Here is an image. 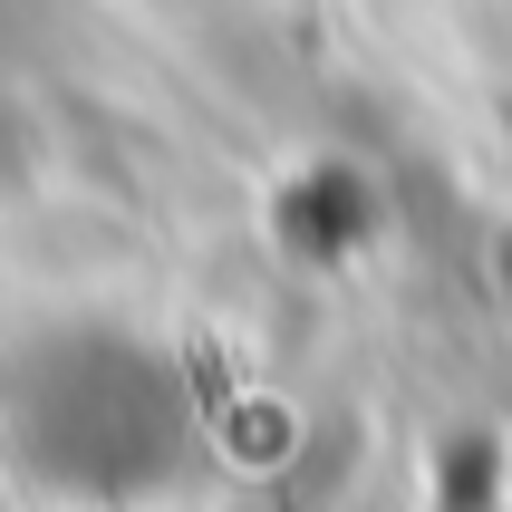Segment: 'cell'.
<instances>
[{
  "label": "cell",
  "instance_id": "1",
  "mask_svg": "<svg viewBox=\"0 0 512 512\" xmlns=\"http://www.w3.org/2000/svg\"><path fill=\"white\" fill-rule=\"evenodd\" d=\"M184 377L126 329H39L0 358V435L49 493H155L184 464Z\"/></svg>",
  "mask_w": 512,
  "mask_h": 512
}]
</instances>
